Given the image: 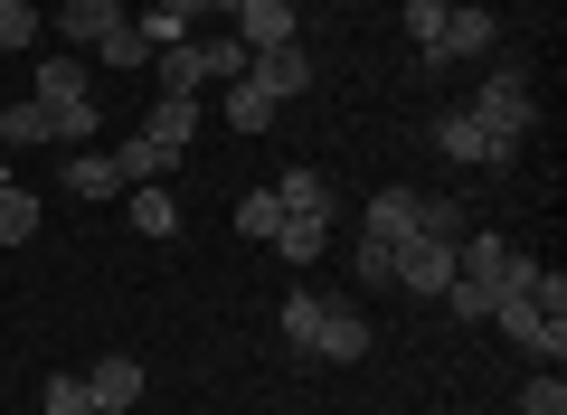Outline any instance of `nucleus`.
<instances>
[{
    "instance_id": "obj_5",
    "label": "nucleus",
    "mask_w": 567,
    "mask_h": 415,
    "mask_svg": "<svg viewBox=\"0 0 567 415\" xmlns=\"http://www.w3.org/2000/svg\"><path fill=\"white\" fill-rule=\"evenodd\" d=\"M435 152L464 160V170H511V142H502V133H483L464 104H454V114H435Z\"/></svg>"
},
{
    "instance_id": "obj_24",
    "label": "nucleus",
    "mask_w": 567,
    "mask_h": 415,
    "mask_svg": "<svg viewBox=\"0 0 567 415\" xmlns=\"http://www.w3.org/2000/svg\"><path fill=\"white\" fill-rule=\"evenodd\" d=\"M85 95V58H39V104H76Z\"/></svg>"
},
{
    "instance_id": "obj_21",
    "label": "nucleus",
    "mask_w": 567,
    "mask_h": 415,
    "mask_svg": "<svg viewBox=\"0 0 567 415\" xmlns=\"http://www.w3.org/2000/svg\"><path fill=\"white\" fill-rule=\"evenodd\" d=\"M416 237H445V246H464V237H473L464 198H435V189H425V208H416Z\"/></svg>"
},
{
    "instance_id": "obj_4",
    "label": "nucleus",
    "mask_w": 567,
    "mask_h": 415,
    "mask_svg": "<svg viewBox=\"0 0 567 415\" xmlns=\"http://www.w3.org/2000/svg\"><path fill=\"white\" fill-rule=\"evenodd\" d=\"M492 331H502L511 350H529V359H567V312H539L529 293H511L502 312H492Z\"/></svg>"
},
{
    "instance_id": "obj_9",
    "label": "nucleus",
    "mask_w": 567,
    "mask_h": 415,
    "mask_svg": "<svg viewBox=\"0 0 567 415\" xmlns=\"http://www.w3.org/2000/svg\"><path fill=\"white\" fill-rule=\"evenodd\" d=\"M246 85H265L275 104L312 95V58H303V39H293V48H265V58H246Z\"/></svg>"
},
{
    "instance_id": "obj_13",
    "label": "nucleus",
    "mask_w": 567,
    "mask_h": 415,
    "mask_svg": "<svg viewBox=\"0 0 567 415\" xmlns=\"http://www.w3.org/2000/svg\"><path fill=\"white\" fill-rule=\"evenodd\" d=\"M416 208H425V189H379V198H369V237L406 246V237H416Z\"/></svg>"
},
{
    "instance_id": "obj_11",
    "label": "nucleus",
    "mask_w": 567,
    "mask_h": 415,
    "mask_svg": "<svg viewBox=\"0 0 567 415\" xmlns=\"http://www.w3.org/2000/svg\"><path fill=\"white\" fill-rule=\"evenodd\" d=\"M123 218H133L142 237H171V246H181V198H171L162 179H142V189H123Z\"/></svg>"
},
{
    "instance_id": "obj_6",
    "label": "nucleus",
    "mask_w": 567,
    "mask_h": 415,
    "mask_svg": "<svg viewBox=\"0 0 567 415\" xmlns=\"http://www.w3.org/2000/svg\"><path fill=\"white\" fill-rule=\"evenodd\" d=\"M227 20H237V48H246V58H265V48H293L303 10H293V0H237Z\"/></svg>"
},
{
    "instance_id": "obj_15",
    "label": "nucleus",
    "mask_w": 567,
    "mask_h": 415,
    "mask_svg": "<svg viewBox=\"0 0 567 415\" xmlns=\"http://www.w3.org/2000/svg\"><path fill=\"white\" fill-rule=\"evenodd\" d=\"M104 160H114V179H123V189H142V179H162V170H171V152H162V142H142V133H123Z\"/></svg>"
},
{
    "instance_id": "obj_28",
    "label": "nucleus",
    "mask_w": 567,
    "mask_h": 415,
    "mask_svg": "<svg viewBox=\"0 0 567 415\" xmlns=\"http://www.w3.org/2000/svg\"><path fill=\"white\" fill-rule=\"evenodd\" d=\"M39 415H95L85 377H48V387H39Z\"/></svg>"
},
{
    "instance_id": "obj_1",
    "label": "nucleus",
    "mask_w": 567,
    "mask_h": 415,
    "mask_svg": "<svg viewBox=\"0 0 567 415\" xmlns=\"http://www.w3.org/2000/svg\"><path fill=\"white\" fill-rule=\"evenodd\" d=\"M529 274H539V256H520L511 237L473 227V237L454 246V283H445V312H454V321H492V312H502V302L520 293Z\"/></svg>"
},
{
    "instance_id": "obj_8",
    "label": "nucleus",
    "mask_w": 567,
    "mask_h": 415,
    "mask_svg": "<svg viewBox=\"0 0 567 415\" xmlns=\"http://www.w3.org/2000/svg\"><path fill=\"white\" fill-rule=\"evenodd\" d=\"M492 39H502V20H492V10H445V29H435V48H425V66H454V58H483Z\"/></svg>"
},
{
    "instance_id": "obj_18",
    "label": "nucleus",
    "mask_w": 567,
    "mask_h": 415,
    "mask_svg": "<svg viewBox=\"0 0 567 415\" xmlns=\"http://www.w3.org/2000/svg\"><path fill=\"white\" fill-rule=\"evenodd\" d=\"M275 198H284V218H331L322 170H284V179H275Z\"/></svg>"
},
{
    "instance_id": "obj_20",
    "label": "nucleus",
    "mask_w": 567,
    "mask_h": 415,
    "mask_svg": "<svg viewBox=\"0 0 567 415\" xmlns=\"http://www.w3.org/2000/svg\"><path fill=\"white\" fill-rule=\"evenodd\" d=\"M275 227H284V198H275V189H246V198H237V237H246V246H275Z\"/></svg>"
},
{
    "instance_id": "obj_23",
    "label": "nucleus",
    "mask_w": 567,
    "mask_h": 415,
    "mask_svg": "<svg viewBox=\"0 0 567 415\" xmlns=\"http://www.w3.org/2000/svg\"><path fill=\"white\" fill-rule=\"evenodd\" d=\"M29 237H39V198L10 179V189H0V246H29Z\"/></svg>"
},
{
    "instance_id": "obj_2",
    "label": "nucleus",
    "mask_w": 567,
    "mask_h": 415,
    "mask_svg": "<svg viewBox=\"0 0 567 415\" xmlns=\"http://www.w3.org/2000/svg\"><path fill=\"white\" fill-rule=\"evenodd\" d=\"M284 350H303V359H331V369H350V359H369V312H360V302L293 293V302H284Z\"/></svg>"
},
{
    "instance_id": "obj_22",
    "label": "nucleus",
    "mask_w": 567,
    "mask_h": 415,
    "mask_svg": "<svg viewBox=\"0 0 567 415\" xmlns=\"http://www.w3.org/2000/svg\"><path fill=\"white\" fill-rule=\"evenodd\" d=\"M66 189H76V198H123V179H114L104 152H76V160H66Z\"/></svg>"
},
{
    "instance_id": "obj_19",
    "label": "nucleus",
    "mask_w": 567,
    "mask_h": 415,
    "mask_svg": "<svg viewBox=\"0 0 567 415\" xmlns=\"http://www.w3.org/2000/svg\"><path fill=\"white\" fill-rule=\"evenodd\" d=\"M265 123H275V95L246 85V76H227V133H265Z\"/></svg>"
},
{
    "instance_id": "obj_36",
    "label": "nucleus",
    "mask_w": 567,
    "mask_h": 415,
    "mask_svg": "<svg viewBox=\"0 0 567 415\" xmlns=\"http://www.w3.org/2000/svg\"><path fill=\"white\" fill-rule=\"evenodd\" d=\"M208 10H237V0H208Z\"/></svg>"
},
{
    "instance_id": "obj_29",
    "label": "nucleus",
    "mask_w": 567,
    "mask_h": 415,
    "mask_svg": "<svg viewBox=\"0 0 567 415\" xmlns=\"http://www.w3.org/2000/svg\"><path fill=\"white\" fill-rule=\"evenodd\" d=\"M445 10H454V0H406V39H416V66H425V48H435V29H445Z\"/></svg>"
},
{
    "instance_id": "obj_37",
    "label": "nucleus",
    "mask_w": 567,
    "mask_h": 415,
    "mask_svg": "<svg viewBox=\"0 0 567 415\" xmlns=\"http://www.w3.org/2000/svg\"><path fill=\"white\" fill-rule=\"evenodd\" d=\"M0 66H10V58H0Z\"/></svg>"
},
{
    "instance_id": "obj_31",
    "label": "nucleus",
    "mask_w": 567,
    "mask_h": 415,
    "mask_svg": "<svg viewBox=\"0 0 567 415\" xmlns=\"http://www.w3.org/2000/svg\"><path fill=\"white\" fill-rule=\"evenodd\" d=\"M95 58H104V66H152V39H142V29H133V20H123V29H114V39H104V48H95Z\"/></svg>"
},
{
    "instance_id": "obj_27",
    "label": "nucleus",
    "mask_w": 567,
    "mask_h": 415,
    "mask_svg": "<svg viewBox=\"0 0 567 415\" xmlns=\"http://www.w3.org/2000/svg\"><path fill=\"white\" fill-rule=\"evenodd\" d=\"M29 39H39V10L29 0H0V58H20Z\"/></svg>"
},
{
    "instance_id": "obj_17",
    "label": "nucleus",
    "mask_w": 567,
    "mask_h": 415,
    "mask_svg": "<svg viewBox=\"0 0 567 415\" xmlns=\"http://www.w3.org/2000/svg\"><path fill=\"white\" fill-rule=\"evenodd\" d=\"M322 246H331V218H284L275 227V256L284 264H322Z\"/></svg>"
},
{
    "instance_id": "obj_16",
    "label": "nucleus",
    "mask_w": 567,
    "mask_h": 415,
    "mask_svg": "<svg viewBox=\"0 0 567 415\" xmlns=\"http://www.w3.org/2000/svg\"><path fill=\"white\" fill-rule=\"evenodd\" d=\"M85 396H95V406H133V396H142V359H95Z\"/></svg>"
},
{
    "instance_id": "obj_34",
    "label": "nucleus",
    "mask_w": 567,
    "mask_h": 415,
    "mask_svg": "<svg viewBox=\"0 0 567 415\" xmlns=\"http://www.w3.org/2000/svg\"><path fill=\"white\" fill-rule=\"evenodd\" d=\"M0 189H10V152H0Z\"/></svg>"
},
{
    "instance_id": "obj_26",
    "label": "nucleus",
    "mask_w": 567,
    "mask_h": 415,
    "mask_svg": "<svg viewBox=\"0 0 567 415\" xmlns=\"http://www.w3.org/2000/svg\"><path fill=\"white\" fill-rule=\"evenodd\" d=\"M85 133H104V123H95V95H76V104H48V142H85Z\"/></svg>"
},
{
    "instance_id": "obj_12",
    "label": "nucleus",
    "mask_w": 567,
    "mask_h": 415,
    "mask_svg": "<svg viewBox=\"0 0 567 415\" xmlns=\"http://www.w3.org/2000/svg\"><path fill=\"white\" fill-rule=\"evenodd\" d=\"M123 20H133L123 0H66V10H58V29H66V39H76V48H104V39H114Z\"/></svg>"
},
{
    "instance_id": "obj_14",
    "label": "nucleus",
    "mask_w": 567,
    "mask_h": 415,
    "mask_svg": "<svg viewBox=\"0 0 567 415\" xmlns=\"http://www.w3.org/2000/svg\"><path fill=\"white\" fill-rule=\"evenodd\" d=\"M152 76H162V95H199V85H208V39L162 48V58H152Z\"/></svg>"
},
{
    "instance_id": "obj_25",
    "label": "nucleus",
    "mask_w": 567,
    "mask_h": 415,
    "mask_svg": "<svg viewBox=\"0 0 567 415\" xmlns=\"http://www.w3.org/2000/svg\"><path fill=\"white\" fill-rule=\"evenodd\" d=\"M20 142H48V104H39V95L0 114V152H20Z\"/></svg>"
},
{
    "instance_id": "obj_32",
    "label": "nucleus",
    "mask_w": 567,
    "mask_h": 415,
    "mask_svg": "<svg viewBox=\"0 0 567 415\" xmlns=\"http://www.w3.org/2000/svg\"><path fill=\"white\" fill-rule=\"evenodd\" d=\"M520 415H567V377H558V369L529 377V387H520Z\"/></svg>"
},
{
    "instance_id": "obj_30",
    "label": "nucleus",
    "mask_w": 567,
    "mask_h": 415,
    "mask_svg": "<svg viewBox=\"0 0 567 415\" xmlns=\"http://www.w3.org/2000/svg\"><path fill=\"white\" fill-rule=\"evenodd\" d=\"M350 274H360V283H398V246L360 237V256H350Z\"/></svg>"
},
{
    "instance_id": "obj_3",
    "label": "nucleus",
    "mask_w": 567,
    "mask_h": 415,
    "mask_svg": "<svg viewBox=\"0 0 567 415\" xmlns=\"http://www.w3.org/2000/svg\"><path fill=\"white\" fill-rule=\"evenodd\" d=\"M464 114L483 123V133H502L511 152H520V133L539 123V95H529V76H520V66H492V76L473 85V104H464Z\"/></svg>"
},
{
    "instance_id": "obj_33",
    "label": "nucleus",
    "mask_w": 567,
    "mask_h": 415,
    "mask_svg": "<svg viewBox=\"0 0 567 415\" xmlns=\"http://www.w3.org/2000/svg\"><path fill=\"white\" fill-rule=\"evenodd\" d=\"M208 76H246V48L237 39H208Z\"/></svg>"
},
{
    "instance_id": "obj_7",
    "label": "nucleus",
    "mask_w": 567,
    "mask_h": 415,
    "mask_svg": "<svg viewBox=\"0 0 567 415\" xmlns=\"http://www.w3.org/2000/svg\"><path fill=\"white\" fill-rule=\"evenodd\" d=\"M445 283H454V246H445V237H406V246H398V293L445 302Z\"/></svg>"
},
{
    "instance_id": "obj_10",
    "label": "nucleus",
    "mask_w": 567,
    "mask_h": 415,
    "mask_svg": "<svg viewBox=\"0 0 567 415\" xmlns=\"http://www.w3.org/2000/svg\"><path fill=\"white\" fill-rule=\"evenodd\" d=\"M189 133H199V95H162L152 114H142V142H162L171 160L189 152Z\"/></svg>"
},
{
    "instance_id": "obj_35",
    "label": "nucleus",
    "mask_w": 567,
    "mask_h": 415,
    "mask_svg": "<svg viewBox=\"0 0 567 415\" xmlns=\"http://www.w3.org/2000/svg\"><path fill=\"white\" fill-rule=\"evenodd\" d=\"M95 415H133V406H95Z\"/></svg>"
}]
</instances>
